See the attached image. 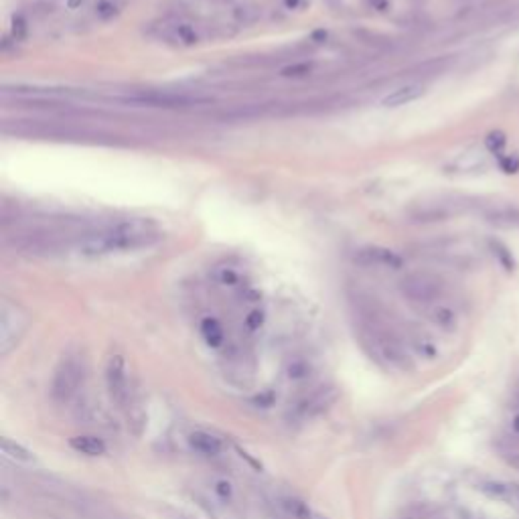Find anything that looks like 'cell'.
I'll return each mask as SVG.
<instances>
[{
    "instance_id": "obj_2",
    "label": "cell",
    "mask_w": 519,
    "mask_h": 519,
    "mask_svg": "<svg viewBox=\"0 0 519 519\" xmlns=\"http://www.w3.org/2000/svg\"><path fill=\"white\" fill-rule=\"evenodd\" d=\"M357 331L360 343L373 361L394 372L412 369V357L406 343L384 319L377 303H357Z\"/></svg>"
},
{
    "instance_id": "obj_9",
    "label": "cell",
    "mask_w": 519,
    "mask_h": 519,
    "mask_svg": "<svg viewBox=\"0 0 519 519\" xmlns=\"http://www.w3.org/2000/svg\"><path fill=\"white\" fill-rule=\"evenodd\" d=\"M353 262L361 268H375V270H399L404 266V258L398 252L379 246L360 248L353 253Z\"/></svg>"
},
{
    "instance_id": "obj_14",
    "label": "cell",
    "mask_w": 519,
    "mask_h": 519,
    "mask_svg": "<svg viewBox=\"0 0 519 519\" xmlns=\"http://www.w3.org/2000/svg\"><path fill=\"white\" fill-rule=\"evenodd\" d=\"M426 317L428 320L434 325V327H439L440 331H446V333H451L456 329V313H454L453 308L449 305H442V303H436V305L428 306L426 308Z\"/></svg>"
},
{
    "instance_id": "obj_15",
    "label": "cell",
    "mask_w": 519,
    "mask_h": 519,
    "mask_svg": "<svg viewBox=\"0 0 519 519\" xmlns=\"http://www.w3.org/2000/svg\"><path fill=\"white\" fill-rule=\"evenodd\" d=\"M69 446L78 454H83V456H102L108 451L106 442L100 439V436H93V434L73 436V439L69 440Z\"/></svg>"
},
{
    "instance_id": "obj_12",
    "label": "cell",
    "mask_w": 519,
    "mask_h": 519,
    "mask_svg": "<svg viewBox=\"0 0 519 519\" xmlns=\"http://www.w3.org/2000/svg\"><path fill=\"white\" fill-rule=\"evenodd\" d=\"M280 505L284 507V511L293 519H329L325 513L317 511L313 505H308L296 495H284L280 497Z\"/></svg>"
},
{
    "instance_id": "obj_20",
    "label": "cell",
    "mask_w": 519,
    "mask_h": 519,
    "mask_svg": "<svg viewBox=\"0 0 519 519\" xmlns=\"http://www.w3.org/2000/svg\"><path fill=\"white\" fill-rule=\"evenodd\" d=\"M479 489L487 497L497 499V501H509L513 499V485H505V483H499V481H483L479 483Z\"/></svg>"
},
{
    "instance_id": "obj_25",
    "label": "cell",
    "mask_w": 519,
    "mask_h": 519,
    "mask_svg": "<svg viewBox=\"0 0 519 519\" xmlns=\"http://www.w3.org/2000/svg\"><path fill=\"white\" fill-rule=\"evenodd\" d=\"M505 147H507V136L501 130H495V132H489L487 134V138H485V148L495 154L497 159L501 157V154H505Z\"/></svg>"
},
{
    "instance_id": "obj_5",
    "label": "cell",
    "mask_w": 519,
    "mask_h": 519,
    "mask_svg": "<svg viewBox=\"0 0 519 519\" xmlns=\"http://www.w3.org/2000/svg\"><path fill=\"white\" fill-rule=\"evenodd\" d=\"M399 293L408 303L428 308V306L440 303V298L444 294V282L436 274L420 270V272H412L402 278Z\"/></svg>"
},
{
    "instance_id": "obj_27",
    "label": "cell",
    "mask_w": 519,
    "mask_h": 519,
    "mask_svg": "<svg viewBox=\"0 0 519 519\" xmlns=\"http://www.w3.org/2000/svg\"><path fill=\"white\" fill-rule=\"evenodd\" d=\"M414 347H416V351L422 355V357H428V360H432V357H436V345L428 339V337H416L414 339Z\"/></svg>"
},
{
    "instance_id": "obj_23",
    "label": "cell",
    "mask_w": 519,
    "mask_h": 519,
    "mask_svg": "<svg viewBox=\"0 0 519 519\" xmlns=\"http://www.w3.org/2000/svg\"><path fill=\"white\" fill-rule=\"evenodd\" d=\"M214 280L219 284V286H224V288H229V290H234V288H240L241 286V274L236 270V268L231 266H217L214 270Z\"/></svg>"
},
{
    "instance_id": "obj_8",
    "label": "cell",
    "mask_w": 519,
    "mask_h": 519,
    "mask_svg": "<svg viewBox=\"0 0 519 519\" xmlns=\"http://www.w3.org/2000/svg\"><path fill=\"white\" fill-rule=\"evenodd\" d=\"M106 389L110 399L124 408L130 399V379H128V365L122 355H112L106 363Z\"/></svg>"
},
{
    "instance_id": "obj_22",
    "label": "cell",
    "mask_w": 519,
    "mask_h": 519,
    "mask_svg": "<svg viewBox=\"0 0 519 519\" xmlns=\"http://www.w3.org/2000/svg\"><path fill=\"white\" fill-rule=\"evenodd\" d=\"M454 167H456L458 171H475V169H479V167H485V154H483V150H479V148H471V150L461 152V154L456 157Z\"/></svg>"
},
{
    "instance_id": "obj_3",
    "label": "cell",
    "mask_w": 519,
    "mask_h": 519,
    "mask_svg": "<svg viewBox=\"0 0 519 519\" xmlns=\"http://www.w3.org/2000/svg\"><path fill=\"white\" fill-rule=\"evenodd\" d=\"M83 372H85L83 357L75 351H69L59 360L53 372L51 387H49V394L55 404L65 406L78 396L81 384H83V375H85Z\"/></svg>"
},
{
    "instance_id": "obj_18",
    "label": "cell",
    "mask_w": 519,
    "mask_h": 519,
    "mask_svg": "<svg viewBox=\"0 0 519 519\" xmlns=\"http://www.w3.org/2000/svg\"><path fill=\"white\" fill-rule=\"evenodd\" d=\"M122 9H124L122 0H98L92 6V19L95 23H110L118 19Z\"/></svg>"
},
{
    "instance_id": "obj_6",
    "label": "cell",
    "mask_w": 519,
    "mask_h": 519,
    "mask_svg": "<svg viewBox=\"0 0 519 519\" xmlns=\"http://www.w3.org/2000/svg\"><path fill=\"white\" fill-rule=\"evenodd\" d=\"M28 327V315L23 306L4 298L0 303V353L9 355Z\"/></svg>"
},
{
    "instance_id": "obj_16",
    "label": "cell",
    "mask_w": 519,
    "mask_h": 519,
    "mask_svg": "<svg viewBox=\"0 0 519 519\" xmlns=\"http://www.w3.org/2000/svg\"><path fill=\"white\" fill-rule=\"evenodd\" d=\"M199 333L205 341V345L211 347V349H221L226 345V331H224L221 323L214 317H205L201 320Z\"/></svg>"
},
{
    "instance_id": "obj_17",
    "label": "cell",
    "mask_w": 519,
    "mask_h": 519,
    "mask_svg": "<svg viewBox=\"0 0 519 519\" xmlns=\"http://www.w3.org/2000/svg\"><path fill=\"white\" fill-rule=\"evenodd\" d=\"M284 373H286V379L293 382V384H305L313 377L315 373V365L313 361L306 360V357H293L288 360L286 367H284Z\"/></svg>"
},
{
    "instance_id": "obj_21",
    "label": "cell",
    "mask_w": 519,
    "mask_h": 519,
    "mask_svg": "<svg viewBox=\"0 0 519 519\" xmlns=\"http://www.w3.org/2000/svg\"><path fill=\"white\" fill-rule=\"evenodd\" d=\"M211 493H214V499L219 503V505H231L234 503V497H236V489L234 485L229 483L224 477H215L211 481Z\"/></svg>"
},
{
    "instance_id": "obj_29",
    "label": "cell",
    "mask_w": 519,
    "mask_h": 519,
    "mask_svg": "<svg viewBox=\"0 0 519 519\" xmlns=\"http://www.w3.org/2000/svg\"><path fill=\"white\" fill-rule=\"evenodd\" d=\"M511 428H513V432L519 436V410L511 416Z\"/></svg>"
},
{
    "instance_id": "obj_26",
    "label": "cell",
    "mask_w": 519,
    "mask_h": 519,
    "mask_svg": "<svg viewBox=\"0 0 519 519\" xmlns=\"http://www.w3.org/2000/svg\"><path fill=\"white\" fill-rule=\"evenodd\" d=\"M264 320H266L264 310L253 308V310H250V313L246 315L243 325H246V329H248V331H260V329H262V325H264Z\"/></svg>"
},
{
    "instance_id": "obj_4",
    "label": "cell",
    "mask_w": 519,
    "mask_h": 519,
    "mask_svg": "<svg viewBox=\"0 0 519 519\" xmlns=\"http://www.w3.org/2000/svg\"><path fill=\"white\" fill-rule=\"evenodd\" d=\"M150 35L154 39L169 43L174 47H195L209 37L207 28L187 19V16H167L150 28Z\"/></svg>"
},
{
    "instance_id": "obj_10",
    "label": "cell",
    "mask_w": 519,
    "mask_h": 519,
    "mask_svg": "<svg viewBox=\"0 0 519 519\" xmlns=\"http://www.w3.org/2000/svg\"><path fill=\"white\" fill-rule=\"evenodd\" d=\"M426 93V85L420 83V81H408V83H402L398 88H394L392 92H387L382 98V106L386 108H399L406 106V104H412L418 98H422Z\"/></svg>"
},
{
    "instance_id": "obj_24",
    "label": "cell",
    "mask_w": 519,
    "mask_h": 519,
    "mask_svg": "<svg viewBox=\"0 0 519 519\" xmlns=\"http://www.w3.org/2000/svg\"><path fill=\"white\" fill-rule=\"evenodd\" d=\"M489 246H491L493 256L499 260V264L505 268L507 272H511V270L515 268V262H513V253H511V250L507 248L503 241H499V240H491L489 241Z\"/></svg>"
},
{
    "instance_id": "obj_13",
    "label": "cell",
    "mask_w": 519,
    "mask_h": 519,
    "mask_svg": "<svg viewBox=\"0 0 519 519\" xmlns=\"http://www.w3.org/2000/svg\"><path fill=\"white\" fill-rule=\"evenodd\" d=\"M335 399L333 389H319L315 394H310L305 402H300L296 406V412L300 414V418H308V416H315V414L323 412L331 402Z\"/></svg>"
},
{
    "instance_id": "obj_28",
    "label": "cell",
    "mask_w": 519,
    "mask_h": 519,
    "mask_svg": "<svg viewBox=\"0 0 519 519\" xmlns=\"http://www.w3.org/2000/svg\"><path fill=\"white\" fill-rule=\"evenodd\" d=\"M499 167H501V171L507 174H513V173H518L519 171V154H515V152H511V154H501L499 157Z\"/></svg>"
},
{
    "instance_id": "obj_7",
    "label": "cell",
    "mask_w": 519,
    "mask_h": 519,
    "mask_svg": "<svg viewBox=\"0 0 519 519\" xmlns=\"http://www.w3.org/2000/svg\"><path fill=\"white\" fill-rule=\"evenodd\" d=\"M122 102L134 104V106H148V108H191V106L209 104L211 98H205V95H199V93L147 90V92L128 93Z\"/></svg>"
},
{
    "instance_id": "obj_19",
    "label": "cell",
    "mask_w": 519,
    "mask_h": 519,
    "mask_svg": "<svg viewBox=\"0 0 519 519\" xmlns=\"http://www.w3.org/2000/svg\"><path fill=\"white\" fill-rule=\"evenodd\" d=\"M0 449H2V453L6 458H11L14 463H23V465H31V463H35V454L31 453L28 449H25L23 444H19V442H14L11 439H4L0 440Z\"/></svg>"
},
{
    "instance_id": "obj_11",
    "label": "cell",
    "mask_w": 519,
    "mask_h": 519,
    "mask_svg": "<svg viewBox=\"0 0 519 519\" xmlns=\"http://www.w3.org/2000/svg\"><path fill=\"white\" fill-rule=\"evenodd\" d=\"M187 442H189L191 451L201 454V456H217V454L226 451L224 440L211 434V432H207V430H193L187 436Z\"/></svg>"
},
{
    "instance_id": "obj_1",
    "label": "cell",
    "mask_w": 519,
    "mask_h": 519,
    "mask_svg": "<svg viewBox=\"0 0 519 519\" xmlns=\"http://www.w3.org/2000/svg\"><path fill=\"white\" fill-rule=\"evenodd\" d=\"M162 238L159 224L147 217H126L106 226L75 231L69 240L67 253L83 260H93L110 253L136 252L154 246Z\"/></svg>"
}]
</instances>
